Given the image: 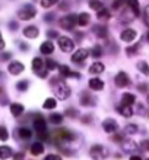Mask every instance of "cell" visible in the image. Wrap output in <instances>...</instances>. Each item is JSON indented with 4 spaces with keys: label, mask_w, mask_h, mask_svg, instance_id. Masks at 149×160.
<instances>
[{
    "label": "cell",
    "mask_w": 149,
    "mask_h": 160,
    "mask_svg": "<svg viewBox=\"0 0 149 160\" xmlns=\"http://www.w3.org/2000/svg\"><path fill=\"white\" fill-rule=\"evenodd\" d=\"M51 87H53V92L56 94V97H57L58 100H66V98L70 96V88H69V85L64 82L63 79L53 78Z\"/></svg>",
    "instance_id": "6da1fadb"
},
{
    "label": "cell",
    "mask_w": 149,
    "mask_h": 160,
    "mask_svg": "<svg viewBox=\"0 0 149 160\" xmlns=\"http://www.w3.org/2000/svg\"><path fill=\"white\" fill-rule=\"evenodd\" d=\"M89 154H91V157L94 160H104V159H107V157L110 156V151H108L107 147L101 146V144H95V146L91 147Z\"/></svg>",
    "instance_id": "7a4b0ae2"
},
{
    "label": "cell",
    "mask_w": 149,
    "mask_h": 160,
    "mask_svg": "<svg viewBox=\"0 0 149 160\" xmlns=\"http://www.w3.org/2000/svg\"><path fill=\"white\" fill-rule=\"evenodd\" d=\"M53 138L56 141V144H64V142H70L75 140V135L68 129H58L53 134Z\"/></svg>",
    "instance_id": "3957f363"
},
{
    "label": "cell",
    "mask_w": 149,
    "mask_h": 160,
    "mask_svg": "<svg viewBox=\"0 0 149 160\" xmlns=\"http://www.w3.org/2000/svg\"><path fill=\"white\" fill-rule=\"evenodd\" d=\"M58 24H60V27L63 29H73L77 25V15L75 13L66 15V16H63L62 19L58 21Z\"/></svg>",
    "instance_id": "277c9868"
},
{
    "label": "cell",
    "mask_w": 149,
    "mask_h": 160,
    "mask_svg": "<svg viewBox=\"0 0 149 160\" xmlns=\"http://www.w3.org/2000/svg\"><path fill=\"white\" fill-rule=\"evenodd\" d=\"M58 47L64 53H70L75 49V41L69 37H58Z\"/></svg>",
    "instance_id": "5b68a950"
},
{
    "label": "cell",
    "mask_w": 149,
    "mask_h": 160,
    "mask_svg": "<svg viewBox=\"0 0 149 160\" xmlns=\"http://www.w3.org/2000/svg\"><path fill=\"white\" fill-rule=\"evenodd\" d=\"M35 15H37V10H35L34 6H31V5L24 6V8H22V9L18 12V16H19L22 21H29V19H32Z\"/></svg>",
    "instance_id": "8992f818"
},
{
    "label": "cell",
    "mask_w": 149,
    "mask_h": 160,
    "mask_svg": "<svg viewBox=\"0 0 149 160\" xmlns=\"http://www.w3.org/2000/svg\"><path fill=\"white\" fill-rule=\"evenodd\" d=\"M34 129L37 131V135H41V134H45V132H47V123H45V119H44L41 115H37V116H35Z\"/></svg>",
    "instance_id": "52a82bcc"
},
{
    "label": "cell",
    "mask_w": 149,
    "mask_h": 160,
    "mask_svg": "<svg viewBox=\"0 0 149 160\" xmlns=\"http://www.w3.org/2000/svg\"><path fill=\"white\" fill-rule=\"evenodd\" d=\"M88 56H89V52H88L86 49H79V50H76V52L73 53L72 62L77 63V65H79V63H83L88 59Z\"/></svg>",
    "instance_id": "ba28073f"
},
{
    "label": "cell",
    "mask_w": 149,
    "mask_h": 160,
    "mask_svg": "<svg viewBox=\"0 0 149 160\" xmlns=\"http://www.w3.org/2000/svg\"><path fill=\"white\" fill-rule=\"evenodd\" d=\"M115 85L119 88H124V87H127L130 84V79H129V77H127V73L126 72H119L117 75H115Z\"/></svg>",
    "instance_id": "9c48e42d"
},
{
    "label": "cell",
    "mask_w": 149,
    "mask_h": 160,
    "mask_svg": "<svg viewBox=\"0 0 149 160\" xmlns=\"http://www.w3.org/2000/svg\"><path fill=\"white\" fill-rule=\"evenodd\" d=\"M121 148H123L126 153H133V151L139 150V146H137L133 140H130V138H124V141L121 142Z\"/></svg>",
    "instance_id": "30bf717a"
},
{
    "label": "cell",
    "mask_w": 149,
    "mask_h": 160,
    "mask_svg": "<svg viewBox=\"0 0 149 160\" xmlns=\"http://www.w3.org/2000/svg\"><path fill=\"white\" fill-rule=\"evenodd\" d=\"M81 104L82 106H85V107H89V106H94L95 104V98L92 97V94L91 92H88V91H83L81 94Z\"/></svg>",
    "instance_id": "8fae6325"
},
{
    "label": "cell",
    "mask_w": 149,
    "mask_h": 160,
    "mask_svg": "<svg viewBox=\"0 0 149 160\" xmlns=\"http://www.w3.org/2000/svg\"><path fill=\"white\" fill-rule=\"evenodd\" d=\"M102 128H104V131L108 132V134H113L119 129V123L114 121V119H105V121L102 122Z\"/></svg>",
    "instance_id": "7c38bea8"
},
{
    "label": "cell",
    "mask_w": 149,
    "mask_h": 160,
    "mask_svg": "<svg viewBox=\"0 0 149 160\" xmlns=\"http://www.w3.org/2000/svg\"><path fill=\"white\" fill-rule=\"evenodd\" d=\"M136 35H137V32H136L135 29L127 28L120 34V38L123 40V41H126V43H130V41H133V40L136 38Z\"/></svg>",
    "instance_id": "4fadbf2b"
},
{
    "label": "cell",
    "mask_w": 149,
    "mask_h": 160,
    "mask_svg": "<svg viewBox=\"0 0 149 160\" xmlns=\"http://www.w3.org/2000/svg\"><path fill=\"white\" fill-rule=\"evenodd\" d=\"M58 72L62 75L63 78H68V77H73V78H79L81 77V73L79 72H72L70 69L66 66V65H62V66H58Z\"/></svg>",
    "instance_id": "5bb4252c"
},
{
    "label": "cell",
    "mask_w": 149,
    "mask_h": 160,
    "mask_svg": "<svg viewBox=\"0 0 149 160\" xmlns=\"http://www.w3.org/2000/svg\"><path fill=\"white\" fill-rule=\"evenodd\" d=\"M7 69H9V72L12 75H19V73L24 72V65L21 62H12Z\"/></svg>",
    "instance_id": "9a60e30c"
},
{
    "label": "cell",
    "mask_w": 149,
    "mask_h": 160,
    "mask_svg": "<svg viewBox=\"0 0 149 160\" xmlns=\"http://www.w3.org/2000/svg\"><path fill=\"white\" fill-rule=\"evenodd\" d=\"M88 84H89V87H91L92 90H95V91H101L102 88H104V81L100 79V78H91Z\"/></svg>",
    "instance_id": "2e32d148"
},
{
    "label": "cell",
    "mask_w": 149,
    "mask_h": 160,
    "mask_svg": "<svg viewBox=\"0 0 149 160\" xmlns=\"http://www.w3.org/2000/svg\"><path fill=\"white\" fill-rule=\"evenodd\" d=\"M24 35L26 37V38H37L38 37V28L37 27H26V28L24 29Z\"/></svg>",
    "instance_id": "e0dca14e"
},
{
    "label": "cell",
    "mask_w": 149,
    "mask_h": 160,
    "mask_svg": "<svg viewBox=\"0 0 149 160\" xmlns=\"http://www.w3.org/2000/svg\"><path fill=\"white\" fill-rule=\"evenodd\" d=\"M40 52L43 54H51L54 52V44L51 41H44L40 47Z\"/></svg>",
    "instance_id": "ac0fdd59"
},
{
    "label": "cell",
    "mask_w": 149,
    "mask_h": 160,
    "mask_svg": "<svg viewBox=\"0 0 149 160\" xmlns=\"http://www.w3.org/2000/svg\"><path fill=\"white\" fill-rule=\"evenodd\" d=\"M117 112L120 113L121 116H126V118L133 116V109H132V106H124V104H120V106L117 107Z\"/></svg>",
    "instance_id": "d6986e66"
},
{
    "label": "cell",
    "mask_w": 149,
    "mask_h": 160,
    "mask_svg": "<svg viewBox=\"0 0 149 160\" xmlns=\"http://www.w3.org/2000/svg\"><path fill=\"white\" fill-rule=\"evenodd\" d=\"M92 31H94L96 34V37H100V38H105L107 32H108V29H107L104 25H95V27H92Z\"/></svg>",
    "instance_id": "ffe728a7"
},
{
    "label": "cell",
    "mask_w": 149,
    "mask_h": 160,
    "mask_svg": "<svg viewBox=\"0 0 149 160\" xmlns=\"http://www.w3.org/2000/svg\"><path fill=\"white\" fill-rule=\"evenodd\" d=\"M24 110L25 109L21 103H12V104H10V112H12L13 116H21V115L24 113Z\"/></svg>",
    "instance_id": "44dd1931"
},
{
    "label": "cell",
    "mask_w": 149,
    "mask_h": 160,
    "mask_svg": "<svg viewBox=\"0 0 149 160\" xmlns=\"http://www.w3.org/2000/svg\"><path fill=\"white\" fill-rule=\"evenodd\" d=\"M135 102H136V97L133 96V94L124 92V94L121 96V104H124V106H132Z\"/></svg>",
    "instance_id": "7402d4cb"
},
{
    "label": "cell",
    "mask_w": 149,
    "mask_h": 160,
    "mask_svg": "<svg viewBox=\"0 0 149 160\" xmlns=\"http://www.w3.org/2000/svg\"><path fill=\"white\" fill-rule=\"evenodd\" d=\"M43 151H44L43 142H34V144L31 146V154L40 156V154H43Z\"/></svg>",
    "instance_id": "603a6c76"
},
{
    "label": "cell",
    "mask_w": 149,
    "mask_h": 160,
    "mask_svg": "<svg viewBox=\"0 0 149 160\" xmlns=\"http://www.w3.org/2000/svg\"><path fill=\"white\" fill-rule=\"evenodd\" d=\"M89 21H91V16L89 13H81L77 15V25H81V27H86L89 24Z\"/></svg>",
    "instance_id": "cb8c5ba5"
},
{
    "label": "cell",
    "mask_w": 149,
    "mask_h": 160,
    "mask_svg": "<svg viewBox=\"0 0 149 160\" xmlns=\"http://www.w3.org/2000/svg\"><path fill=\"white\" fill-rule=\"evenodd\" d=\"M104 69H105L104 63L95 62V63H92V66L89 68V72L91 73H101V72H104Z\"/></svg>",
    "instance_id": "d4e9b609"
},
{
    "label": "cell",
    "mask_w": 149,
    "mask_h": 160,
    "mask_svg": "<svg viewBox=\"0 0 149 160\" xmlns=\"http://www.w3.org/2000/svg\"><path fill=\"white\" fill-rule=\"evenodd\" d=\"M43 69H44V62H43V59L35 58L34 60H32V71H35V72L38 73V72H41Z\"/></svg>",
    "instance_id": "484cf974"
},
{
    "label": "cell",
    "mask_w": 149,
    "mask_h": 160,
    "mask_svg": "<svg viewBox=\"0 0 149 160\" xmlns=\"http://www.w3.org/2000/svg\"><path fill=\"white\" fill-rule=\"evenodd\" d=\"M12 156V148L7 146H0V159L5 160V159H9Z\"/></svg>",
    "instance_id": "4316f807"
},
{
    "label": "cell",
    "mask_w": 149,
    "mask_h": 160,
    "mask_svg": "<svg viewBox=\"0 0 149 160\" xmlns=\"http://www.w3.org/2000/svg\"><path fill=\"white\" fill-rule=\"evenodd\" d=\"M18 134H19V137L22 138V140H29V138L32 137V131L28 129V128H19Z\"/></svg>",
    "instance_id": "83f0119b"
},
{
    "label": "cell",
    "mask_w": 149,
    "mask_h": 160,
    "mask_svg": "<svg viewBox=\"0 0 149 160\" xmlns=\"http://www.w3.org/2000/svg\"><path fill=\"white\" fill-rule=\"evenodd\" d=\"M137 69H139L140 72L143 73V75H146V77H149V65L145 60H142V62L137 63Z\"/></svg>",
    "instance_id": "f1b7e54d"
},
{
    "label": "cell",
    "mask_w": 149,
    "mask_h": 160,
    "mask_svg": "<svg viewBox=\"0 0 149 160\" xmlns=\"http://www.w3.org/2000/svg\"><path fill=\"white\" fill-rule=\"evenodd\" d=\"M50 122L53 125H60L63 122V116L60 113H53V115H50Z\"/></svg>",
    "instance_id": "f546056e"
},
{
    "label": "cell",
    "mask_w": 149,
    "mask_h": 160,
    "mask_svg": "<svg viewBox=\"0 0 149 160\" xmlns=\"http://www.w3.org/2000/svg\"><path fill=\"white\" fill-rule=\"evenodd\" d=\"M57 106V100L56 98H45V102H44L43 107L44 109H54V107Z\"/></svg>",
    "instance_id": "4dcf8cb0"
},
{
    "label": "cell",
    "mask_w": 149,
    "mask_h": 160,
    "mask_svg": "<svg viewBox=\"0 0 149 160\" xmlns=\"http://www.w3.org/2000/svg\"><path fill=\"white\" fill-rule=\"evenodd\" d=\"M91 56L92 58H95V59H98V58H101L102 56V49H101V46H94L92 47V50H91Z\"/></svg>",
    "instance_id": "1f68e13d"
},
{
    "label": "cell",
    "mask_w": 149,
    "mask_h": 160,
    "mask_svg": "<svg viewBox=\"0 0 149 160\" xmlns=\"http://www.w3.org/2000/svg\"><path fill=\"white\" fill-rule=\"evenodd\" d=\"M127 5L132 8V10H133V15H135V16H137V15L140 13L139 3H137V2H135V0H130V2H127Z\"/></svg>",
    "instance_id": "d6a6232c"
},
{
    "label": "cell",
    "mask_w": 149,
    "mask_h": 160,
    "mask_svg": "<svg viewBox=\"0 0 149 160\" xmlns=\"http://www.w3.org/2000/svg\"><path fill=\"white\" fill-rule=\"evenodd\" d=\"M96 18L100 21H107V19H110V12L107 9H101L98 13H96Z\"/></svg>",
    "instance_id": "836d02e7"
},
{
    "label": "cell",
    "mask_w": 149,
    "mask_h": 160,
    "mask_svg": "<svg viewBox=\"0 0 149 160\" xmlns=\"http://www.w3.org/2000/svg\"><path fill=\"white\" fill-rule=\"evenodd\" d=\"M28 85H29V82L26 79H24V81H19V82L16 84V88H18L19 91H26V90H28Z\"/></svg>",
    "instance_id": "e575fe53"
},
{
    "label": "cell",
    "mask_w": 149,
    "mask_h": 160,
    "mask_svg": "<svg viewBox=\"0 0 149 160\" xmlns=\"http://www.w3.org/2000/svg\"><path fill=\"white\" fill-rule=\"evenodd\" d=\"M89 8H91V9L98 10V12H100L101 9H104V6H102L101 2H96V0H94V2H89Z\"/></svg>",
    "instance_id": "d590c367"
},
{
    "label": "cell",
    "mask_w": 149,
    "mask_h": 160,
    "mask_svg": "<svg viewBox=\"0 0 149 160\" xmlns=\"http://www.w3.org/2000/svg\"><path fill=\"white\" fill-rule=\"evenodd\" d=\"M9 138V132L5 126H0V141H6Z\"/></svg>",
    "instance_id": "8d00e7d4"
},
{
    "label": "cell",
    "mask_w": 149,
    "mask_h": 160,
    "mask_svg": "<svg viewBox=\"0 0 149 160\" xmlns=\"http://www.w3.org/2000/svg\"><path fill=\"white\" fill-rule=\"evenodd\" d=\"M137 131H139V128H137L135 123H129V125L126 126V132H127V134H136Z\"/></svg>",
    "instance_id": "74e56055"
},
{
    "label": "cell",
    "mask_w": 149,
    "mask_h": 160,
    "mask_svg": "<svg viewBox=\"0 0 149 160\" xmlns=\"http://www.w3.org/2000/svg\"><path fill=\"white\" fill-rule=\"evenodd\" d=\"M45 63H47V68L50 69V71H54L56 68H58L57 62H54L53 59H47V60H45Z\"/></svg>",
    "instance_id": "f35d334b"
},
{
    "label": "cell",
    "mask_w": 149,
    "mask_h": 160,
    "mask_svg": "<svg viewBox=\"0 0 149 160\" xmlns=\"http://www.w3.org/2000/svg\"><path fill=\"white\" fill-rule=\"evenodd\" d=\"M137 50H139V44H135V46H132L129 49H126V53L129 54V56H133V54H136Z\"/></svg>",
    "instance_id": "ab89813d"
},
{
    "label": "cell",
    "mask_w": 149,
    "mask_h": 160,
    "mask_svg": "<svg viewBox=\"0 0 149 160\" xmlns=\"http://www.w3.org/2000/svg\"><path fill=\"white\" fill-rule=\"evenodd\" d=\"M56 3H57L56 0H43V2H41V6H43V8H50V6L56 5Z\"/></svg>",
    "instance_id": "60d3db41"
},
{
    "label": "cell",
    "mask_w": 149,
    "mask_h": 160,
    "mask_svg": "<svg viewBox=\"0 0 149 160\" xmlns=\"http://www.w3.org/2000/svg\"><path fill=\"white\" fill-rule=\"evenodd\" d=\"M111 140L114 141V142H123V141H124V138H123V135H121V134H115V135H113L111 137Z\"/></svg>",
    "instance_id": "b9f144b4"
},
{
    "label": "cell",
    "mask_w": 149,
    "mask_h": 160,
    "mask_svg": "<svg viewBox=\"0 0 149 160\" xmlns=\"http://www.w3.org/2000/svg\"><path fill=\"white\" fill-rule=\"evenodd\" d=\"M140 148L143 151H149V140H143L140 142Z\"/></svg>",
    "instance_id": "7bdbcfd3"
},
{
    "label": "cell",
    "mask_w": 149,
    "mask_h": 160,
    "mask_svg": "<svg viewBox=\"0 0 149 160\" xmlns=\"http://www.w3.org/2000/svg\"><path fill=\"white\" fill-rule=\"evenodd\" d=\"M44 160H62V156H58V154H48L45 156V159Z\"/></svg>",
    "instance_id": "ee69618b"
},
{
    "label": "cell",
    "mask_w": 149,
    "mask_h": 160,
    "mask_svg": "<svg viewBox=\"0 0 149 160\" xmlns=\"http://www.w3.org/2000/svg\"><path fill=\"white\" fill-rule=\"evenodd\" d=\"M137 90L142 92H146V91H149V85L148 84H140V85H137Z\"/></svg>",
    "instance_id": "f6af8a7d"
},
{
    "label": "cell",
    "mask_w": 149,
    "mask_h": 160,
    "mask_svg": "<svg viewBox=\"0 0 149 160\" xmlns=\"http://www.w3.org/2000/svg\"><path fill=\"white\" fill-rule=\"evenodd\" d=\"M47 35L50 37V38H57V37H58V32H57V31H54V29H50V31L47 32Z\"/></svg>",
    "instance_id": "bcb514c9"
},
{
    "label": "cell",
    "mask_w": 149,
    "mask_h": 160,
    "mask_svg": "<svg viewBox=\"0 0 149 160\" xmlns=\"http://www.w3.org/2000/svg\"><path fill=\"white\" fill-rule=\"evenodd\" d=\"M66 115L70 118H75L76 116V110H75V109H68V110H66Z\"/></svg>",
    "instance_id": "7dc6e473"
},
{
    "label": "cell",
    "mask_w": 149,
    "mask_h": 160,
    "mask_svg": "<svg viewBox=\"0 0 149 160\" xmlns=\"http://www.w3.org/2000/svg\"><path fill=\"white\" fill-rule=\"evenodd\" d=\"M44 19L47 21V22H53V19H54V13H47L45 16H44Z\"/></svg>",
    "instance_id": "c3c4849f"
},
{
    "label": "cell",
    "mask_w": 149,
    "mask_h": 160,
    "mask_svg": "<svg viewBox=\"0 0 149 160\" xmlns=\"http://www.w3.org/2000/svg\"><path fill=\"white\" fill-rule=\"evenodd\" d=\"M24 157H25L24 153H16V154L13 156V160H24Z\"/></svg>",
    "instance_id": "681fc988"
},
{
    "label": "cell",
    "mask_w": 149,
    "mask_h": 160,
    "mask_svg": "<svg viewBox=\"0 0 149 160\" xmlns=\"http://www.w3.org/2000/svg\"><path fill=\"white\" fill-rule=\"evenodd\" d=\"M10 56H12V54H10V53H3V54H2V58H0V59H2V60H9V59H10Z\"/></svg>",
    "instance_id": "f907efd6"
},
{
    "label": "cell",
    "mask_w": 149,
    "mask_h": 160,
    "mask_svg": "<svg viewBox=\"0 0 149 160\" xmlns=\"http://www.w3.org/2000/svg\"><path fill=\"white\" fill-rule=\"evenodd\" d=\"M121 5H123V2H114L113 3V9H119Z\"/></svg>",
    "instance_id": "816d5d0a"
},
{
    "label": "cell",
    "mask_w": 149,
    "mask_h": 160,
    "mask_svg": "<svg viewBox=\"0 0 149 160\" xmlns=\"http://www.w3.org/2000/svg\"><path fill=\"white\" fill-rule=\"evenodd\" d=\"M38 75H40V77H41V78H47L48 72H47V71H45V69H43L41 72H38Z\"/></svg>",
    "instance_id": "f5cc1de1"
},
{
    "label": "cell",
    "mask_w": 149,
    "mask_h": 160,
    "mask_svg": "<svg viewBox=\"0 0 149 160\" xmlns=\"http://www.w3.org/2000/svg\"><path fill=\"white\" fill-rule=\"evenodd\" d=\"M5 47V40H3V37H2V32H0V50Z\"/></svg>",
    "instance_id": "db71d44e"
},
{
    "label": "cell",
    "mask_w": 149,
    "mask_h": 160,
    "mask_svg": "<svg viewBox=\"0 0 149 160\" xmlns=\"http://www.w3.org/2000/svg\"><path fill=\"white\" fill-rule=\"evenodd\" d=\"M129 160H142V157L137 154H133V156H130V159Z\"/></svg>",
    "instance_id": "11a10c76"
},
{
    "label": "cell",
    "mask_w": 149,
    "mask_h": 160,
    "mask_svg": "<svg viewBox=\"0 0 149 160\" xmlns=\"http://www.w3.org/2000/svg\"><path fill=\"white\" fill-rule=\"evenodd\" d=\"M60 8H62V10H66L68 9V5L66 3H60Z\"/></svg>",
    "instance_id": "9f6ffc18"
},
{
    "label": "cell",
    "mask_w": 149,
    "mask_h": 160,
    "mask_svg": "<svg viewBox=\"0 0 149 160\" xmlns=\"http://www.w3.org/2000/svg\"><path fill=\"white\" fill-rule=\"evenodd\" d=\"M21 49H22V50H28V46L22 43V44H21Z\"/></svg>",
    "instance_id": "6f0895ef"
},
{
    "label": "cell",
    "mask_w": 149,
    "mask_h": 160,
    "mask_svg": "<svg viewBox=\"0 0 149 160\" xmlns=\"http://www.w3.org/2000/svg\"><path fill=\"white\" fill-rule=\"evenodd\" d=\"M145 13H146V19H148V22H149V6L146 8V12H145Z\"/></svg>",
    "instance_id": "680465c9"
},
{
    "label": "cell",
    "mask_w": 149,
    "mask_h": 160,
    "mask_svg": "<svg viewBox=\"0 0 149 160\" xmlns=\"http://www.w3.org/2000/svg\"><path fill=\"white\" fill-rule=\"evenodd\" d=\"M82 121H83V122H89V121H91V118H89V116H85L83 119H82Z\"/></svg>",
    "instance_id": "91938a15"
},
{
    "label": "cell",
    "mask_w": 149,
    "mask_h": 160,
    "mask_svg": "<svg viewBox=\"0 0 149 160\" xmlns=\"http://www.w3.org/2000/svg\"><path fill=\"white\" fill-rule=\"evenodd\" d=\"M10 28L15 29V28H18V24H10Z\"/></svg>",
    "instance_id": "94428289"
},
{
    "label": "cell",
    "mask_w": 149,
    "mask_h": 160,
    "mask_svg": "<svg viewBox=\"0 0 149 160\" xmlns=\"http://www.w3.org/2000/svg\"><path fill=\"white\" fill-rule=\"evenodd\" d=\"M146 102H148V103H149V94H148V97H146Z\"/></svg>",
    "instance_id": "6125c7cd"
},
{
    "label": "cell",
    "mask_w": 149,
    "mask_h": 160,
    "mask_svg": "<svg viewBox=\"0 0 149 160\" xmlns=\"http://www.w3.org/2000/svg\"><path fill=\"white\" fill-rule=\"evenodd\" d=\"M148 38H149V32H148Z\"/></svg>",
    "instance_id": "be15d7a7"
},
{
    "label": "cell",
    "mask_w": 149,
    "mask_h": 160,
    "mask_svg": "<svg viewBox=\"0 0 149 160\" xmlns=\"http://www.w3.org/2000/svg\"><path fill=\"white\" fill-rule=\"evenodd\" d=\"M148 116H149V113H148Z\"/></svg>",
    "instance_id": "e7e4bbea"
},
{
    "label": "cell",
    "mask_w": 149,
    "mask_h": 160,
    "mask_svg": "<svg viewBox=\"0 0 149 160\" xmlns=\"http://www.w3.org/2000/svg\"><path fill=\"white\" fill-rule=\"evenodd\" d=\"M146 160H149V159H146Z\"/></svg>",
    "instance_id": "03108f58"
}]
</instances>
